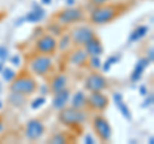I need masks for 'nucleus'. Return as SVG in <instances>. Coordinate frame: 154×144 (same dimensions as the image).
I'll return each instance as SVG.
<instances>
[{
    "label": "nucleus",
    "mask_w": 154,
    "mask_h": 144,
    "mask_svg": "<svg viewBox=\"0 0 154 144\" xmlns=\"http://www.w3.org/2000/svg\"><path fill=\"white\" fill-rule=\"evenodd\" d=\"M90 64H91V67H93L94 70H98V68H100L102 67V62H100V58L98 55H91V58H90Z\"/></svg>",
    "instance_id": "obj_25"
},
{
    "label": "nucleus",
    "mask_w": 154,
    "mask_h": 144,
    "mask_svg": "<svg viewBox=\"0 0 154 144\" xmlns=\"http://www.w3.org/2000/svg\"><path fill=\"white\" fill-rule=\"evenodd\" d=\"M54 98H53V107L57 108V109H62L63 107H66L67 102L69 100L71 97V92L68 89H62L59 92L54 93Z\"/></svg>",
    "instance_id": "obj_13"
},
{
    "label": "nucleus",
    "mask_w": 154,
    "mask_h": 144,
    "mask_svg": "<svg viewBox=\"0 0 154 144\" xmlns=\"http://www.w3.org/2000/svg\"><path fill=\"white\" fill-rule=\"evenodd\" d=\"M2 70H3V63L0 62V72H2Z\"/></svg>",
    "instance_id": "obj_39"
},
{
    "label": "nucleus",
    "mask_w": 154,
    "mask_h": 144,
    "mask_svg": "<svg viewBox=\"0 0 154 144\" xmlns=\"http://www.w3.org/2000/svg\"><path fill=\"white\" fill-rule=\"evenodd\" d=\"M85 52L88 53L90 57L91 55H98L99 57L100 54H103L104 49H103V45H102V42H100V40L96 36H93L85 44Z\"/></svg>",
    "instance_id": "obj_12"
},
{
    "label": "nucleus",
    "mask_w": 154,
    "mask_h": 144,
    "mask_svg": "<svg viewBox=\"0 0 154 144\" xmlns=\"http://www.w3.org/2000/svg\"><path fill=\"white\" fill-rule=\"evenodd\" d=\"M113 100H114V103L116 105H117V108H118V111L121 112L122 116L128 120V121H131V112H130V108L126 105V103L123 102V98H122V94H119V93H114L113 94Z\"/></svg>",
    "instance_id": "obj_14"
},
{
    "label": "nucleus",
    "mask_w": 154,
    "mask_h": 144,
    "mask_svg": "<svg viewBox=\"0 0 154 144\" xmlns=\"http://www.w3.org/2000/svg\"><path fill=\"white\" fill-rule=\"evenodd\" d=\"M94 4H98V5H102V4H105L107 2H109V0H91Z\"/></svg>",
    "instance_id": "obj_30"
},
{
    "label": "nucleus",
    "mask_w": 154,
    "mask_h": 144,
    "mask_svg": "<svg viewBox=\"0 0 154 144\" xmlns=\"http://www.w3.org/2000/svg\"><path fill=\"white\" fill-rule=\"evenodd\" d=\"M36 49L38 53L41 54H53L57 49V40L54 36H50V35H44L41 36L40 39L37 40L36 42Z\"/></svg>",
    "instance_id": "obj_11"
},
{
    "label": "nucleus",
    "mask_w": 154,
    "mask_h": 144,
    "mask_svg": "<svg viewBox=\"0 0 154 144\" xmlns=\"http://www.w3.org/2000/svg\"><path fill=\"white\" fill-rule=\"evenodd\" d=\"M67 83H68V77H67L66 75H57L54 79L51 80V84H50V89L51 92H59V90L64 89Z\"/></svg>",
    "instance_id": "obj_16"
},
{
    "label": "nucleus",
    "mask_w": 154,
    "mask_h": 144,
    "mask_svg": "<svg viewBox=\"0 0 154 144\" xmlns=\"http://www.w3.org/2000/svg\"><path fill=\"white\" fill-rule=\"evenodd\" d=\"M148 31H149V27H148V26H139V27H136V28H135V30L131 32V35H130L128 41L134 42V41H137V40L143 39V37L148 33Z\"/></svg>",
    "instance_id": "obj_19"
},
{
    "label": "nucleus",
    "mask_w": 154,
    "mask_h": 144,
    "mask_svg": "<svg viewBox=\"0 0 154 144\" xmlns=\"http://www.w3.org/2000/svg\"><path fill=\"white\" fill-rule=\"evenodd\" d=\"M85 142H86V143H90V144H93V143H95V142H94V139H93V138H91L90 135H86V138H85Z\"/></svg>",
    "instance_id": "obj_33"
},
{
    "label": "nucleus",
    "mask_w": 154,
    "mask_h": 144,
    "mask_svg": "<svg viewBox=\"0 0 154 144\" xmlns=\"http://www.w3.org/2000/svg\"><path fill=\"white\" fill-rule=\"evenodd\" d=\"M42 4H46V5H49V4L51 3V0H41Z\"/></svg>",
    "instance_id": "obj_36"
},
{
    "label": "nucleus",
    "mask_w": 154,
    "mask_h": 144,
    "mask_svg": "<svg viewBox=\"0 0 154 144\" xmlns=\"http://www.w3.org/2000/svg\"><path fill=\"white\" fill-rule=\"evenodd\" d=\"M2 129H3V124L0 122V130H2Z\"/></svg>",
    "instance_id": "obj_40"
},
{
    "label": "nucleus",
    "mask_w": 154,
    "mask_h": 144,
    "mask_svg": "<svg viewBox=\"0 0 154 144\" xmlns=\"http://www.w3.org/2000/svg\"><path fill=\"white\" fill-rule=\"evenodd\" d=\"M45 133V126L40 120L32 118L26 125V138L31 142L38 140Z\"/></svg>",
    "instance_id": "obj_6"
},
{
    "label": "nucleus",
    "mask_w": 154,
    "mask_h": 144,
    "mask_svg": "<svg viewBox=\"0 0 154 144\" xmlns=\"http://www.w3.org/2000/svg\"><path fill=\"white\" fill-rule=\"evenodd\" d=\"M58 120H59V122L66 125V126L72 127V126H77V125L84 124L86 120V114L79 108L63 107L60 109L59 114H58Z\"/></svg>",
    "instance_id": "obj_1"
},
{
    "label": "nucleus",
    "mask_w": 154,
    "mask_h": 144,
    "mask_svg": "<svg viewBox=\"0 0 154 144\" xmlns=\"http://www.w3.org/2000/svg\"><path fill=\"white\" fill-rule=\"evenodd\" d=\"M58 20L63 25H71L84 20V12L80 8H67L58 14Z\"/></svg>",
    "instance_id": "obj_7"
},
{
    "label": "nucleus",
    "mask_w": 154,
    "mask_h": 144,
    "mask_svg": "<svg viewBox=\"0 0 154 144\" xmlns=\"http://www.w3.org/2000/svg\"><path fill=\"white\" fill-rule=\"evenodd\" d=\"M108 98L102 92H93L86 98V105L94 111H104L108 107Z\"/></svg>",
    "instance_id": "obj_9"
},
{
    "label": "nucleus",
    "mask_w": 154,
    "mask_h": 144,
    "mask_svg": "<svg viewBox=\"0 0 154 144\" xmlns=\"http://www.w3.org/2000/svg\"><path fill=\"white\" fill-rule=\"evenodd\" d=\"M86 105V95L84 92H77L73 97H72V107L81 109Z\"/></svg>",
    "instance_id": "obj_20"
},
{
    "label": "nucleus",
    "mask_w": 154,
    "mask_h": 144,
    "mask_svg": "<svg viewBox=\"0 0 154 144\" xmlns=\"http://www.w3.org/2000/svg\"><path fill=\"white\" fill-rule=\"evenodd\" d=\"M49 143H54V144H62V143H66V136L63 135V134H55L54 136L50 138Z\"/></svg>",
    "instance_id": "obj_26"
},
{
    "label": "nucleus",
    "mask_w": 154,
    "mask_h": 144,
    "mask_svg": "<svg viewBox=\"0 0 154 144\" xmlns=\"http://www.w3.org/2000/svg\"><path fill=\"white\" fill-rule=\"evenodd\" d=\"M148 59H149V62H153V49H149V52H148Z\"/></svg>",
    "instance_id": "obj_32"
},
{
    "label": "nucleus",
    "mask_w": 154,
    "mask_h": 144,
    "mask_svg": "<svg viewBox=\"0 0 154 144\" xmlns=\"http://www.w3.org/2000/svg\"><path fill=\"white\" fill-rule=\"evenodd\" d=\"M9 85V90L13 93H18L22 95H31L36 92L37 84L30 76H21L18 79H13Z\"/></svg>",
    "instance_id": "obj_2"
},
{
    "label": "nucleus",
    "mask_w": 154,
    "mask_h": 144,
    "mask_svg": "<svg viewBox=\"0 0 154 144\" xmlns=\"http://www.w3.org/2000/svg\"><path fill=\"white\" fill-rule=\"evenodd\" d=\"M140 93H141L143 95L146 94V88H145V86H140Z\"/></svg>",
    "instance_id": "obj_35"
},
{
    "label": "nucleus",
    "mask_w": 154,
    "mask_h": 144,
    "mask_svg": "<svg viewBox=\"0 0 154 144\" xmlns=\"http://www.w3.org/2000/svg\"><path fill=\"white\" fill-rule=\"evenodd\" d=\"M118 16V8L116 7H100L94 9L90 14V21L95 25H105L113 21Z\"/></svg>",
    "instance_id": "obj_3"
},
{
    "label": "nucleus",
    "mask_w": 154,
    "mask_h": 144,
    "mask_svg": "<svg viewBox=\"0 0 154 144\" xmlns=\"http://www.w3.org/2000/svg\"><path fill=\"white\" fill-rule=\"evenodd\" d=\"M8 55V50L4 48H0V59H5Z\"/></svg>",
    "instance_id": "obj_28"
},
{
    "label": "nucleus",
    "mask_w": 154,
    "mask_h": 144,
    "mask_svg": "<svg viewBox=\"0 0 154 144\" xmlns=\"http://www.w3.org/2000/svg\"><path fill=\"white\" fill-rule=\"evenodd\" d=\"M73 3H75V0H67V4H69V5H72Z\"/></svg>",
    "instance_id": "obj_37"
},
{
    "label": "nucleus",
    "mask_w": 154,
    "mask_h": 144,
    "mask_svg": "<svg viewBox=\"0 0 154 144\" xmlns=\"http://www.w3.org/2000/svg\"><path fill=\"white\" fill-rule=\"evenodd\" d=\"M93 36H95V33L90 27H76L71 33V41L76 45H85Z\"/></svg>",
    "instance_id": "obj_10"
},
{
    "label": "nucleus",
    "mask_w": 154,
    "mask_h": 144,
    "mask_svg": "<svg viewBox=\"0 0 154 144\" xmlns=\"http://www.w3.org/2000/svg\"><path fill=\"white\" fill-rule=\"evenodd\" d=\"M25 97L26 95H22V94H18V93H11L9 95L8 100L11 102V104L16 105V107H21V105L25 104Z\"/></svg>",
    "instance_id": "obj_21"
},
{
    "label": "nucleus",
    "mask_w": 154,
    "mask_h": 144,
    "mask_svg": "<svg viewBox=\"0 0 154 144\" xmlns=\"http://www.w3.org/2000/svg\"><path fill=\"white\" fill-rule=\"evenodd\" d=\"M3 79L7 81V83H11V81L16 77V72L12 68H3Z\"/></svg>",
    "instance_id": "obj_22"
},
{
    "label": "nucleus",
    "mask_w": 154,
    "mask_h": 144,
    "mask_svg": "<svg viewBox=\"0 0 154 144\" xmlns=\"http://www.w3.org/2000/svg\"><path fill=\"white\" fill-rule=\"evenodd\" d=\"M53 62L48 55L42 54L40 57H36L33 58V61L31 62V71L37 76H44L51 68Z\"/></svg>",
    "instance_id": "obj_8"
},
{
    "label": "nucleus",
    "mask_w": 154,
    "mask_h": 144,
    "mask_svg": "<svg viewBox=\"0 0 154 144\" xmlns=\"http://www.w3.org/2000/svg\"><path fill=\"white\" fill-rule=\"evenodd\" d=\"M12 63L14 64V66H19V63H21V61H19V57L18 55H14V57H12Z\"/></svg>",
    "instance_id": "obj_29"
},
{
    "label": "nucleus",
    "mask_w": 154,
    "mask_h": 144,
    "mask_svg": "<svg viewBox=\"0 0 154 144\" xmlns=\"http://www.w3.org/2000/svg\"><path fill=\"white\" fill-rule=\"evenodd\" d=\"M45 102H46V99H45L44 97L36 98V99H35V100H33V102H32L31 107H32L33 109H37V108H40L41 105H44V104H45Z\"/></svg>",
    "instance_id": "obj_27"
},
{
    "label": "nucleus",
    "mask_w": 154,
    "mask_h": 144,
    "mask_svg": "<svg viewBox=\"0 0 154 144\" xmlns=\"http://www.w3.org/2000/svg\"><path fill=\"white\" fill-rule=\"evenodd\" d=\"M0 108H2V102H0Z\"/></svg>",
    "instance_id": "obj_41"
},
{
    "label": "nucleus",
    "mask_w": 154,
    "mask_h": 144,
    "mask_svg": "<svg viewBox=\"0 0 154 144\" xmlns=\"http://www.w3.org/2000/svg\"><path fill=\"white\" fill-rule=\"evenodd\" d=\"M85 88L89 90L90 93L93 92H102V90L108 88V81L102 74L98 72H93L86 77L85 81Z\"/></svg>",
    "instance_id": "obj_5"
},
{
    "label": "nucleus",
    "mask_w": 154,
    "mask_h": 144,
    "mask_svg": "<svg viewBox=\"0 0 154 144\" xmlns=\"http://www.w3.org/2000/svg\"><path fill=\"white\" fill-rule=\"evenodd\" d=\"M88 58H89V54L85 52V49H79L71 55V62L73 64L82 66L88 62Z\"/></svg>",
    "instance_id": "obj_18"
},
{
    "label": "nucleus",
    "mask_w": 154,
    "mask_h": 144,
    "mask_svg": "<svg viewBox=\"0 0 154 144\" xmlns=\"http://www.w3.org/2000/svg\"><path fill=\"white\" fill-rule=\"evenodd\" d=\"M149 142H150V144H153V142H154V138H153V136H152V138H150V139H149Z\"/></svg>",
    "instance_id": "obj_38"
},
{
    "label": "nucleus",
    "mask_w": 154,
    "mask_h": 144,
    "mask_svg": "<svg viewBox=\"0 0 154 144\" xmlns=\"http://www.w3.org/2000/svg\"><path fill=\"white\" fill-rule=\"evenodd\" d=\"M69 42H71V36H68V35H64L63 37L60 39V41L58 42V46H59V49L60 50H66L67 48L69 46Z\"/></svg>",
    "instance_id": "obj_23"
},
{
    "label": "nucleus",
    "mask_w": 154,
    "mask_h": 144,
    "mask_svg": "<svg viewBox=\"0 0 154 144\" xmlns=\"http://www.w3.org/2000/svg\"><path fill=\"white\" fill-rule=\"evenodd\" d=\"M44 17H45V11L44 9H42L41 7H35L31 12L27 13L25 20L27 22H32L33 23V22H40Z\"/></svg>",
    "instance_id": "obj_17"
},
{
    "label": "nucleus",
    "mask_w": 154,
    "mask_h": 144,
    "mask_svg": "<svg viewBox=\"0 0 154 144\" xmlns=\"http://www.w3.org/2000/svg\"><path fill=\"white\" fill-rule=\"evenodd\" d=\"M118 57L117 55H112V57H109V58H108V61L107 62H105V64L103 66V70L105 71V72H107V71H109V68H110V66H112V64H114V63H117V62H118Z\"/></svg>",
    "instance_id": "obj_24"
},
{
    "label": "nucleus",
    "mask_w": 154,
    "mask_h": 144,
    "mask_svg": "<svg viewBox=\"0 0 154 144\" xmlns=\"http://www.w3.org/2000/svg\"><path fill=\"white\" fill-rule=\"evenodd\" d=\"M50 28H53V32H54V33H57V35H59V33H60V28L59 27H58V26H51Z\"/></svg>",
    "instance_id": "obj_31"
},
{
    "label": "nucleus",
    "mask_w": 154,
    "mask_h": 144,
    "mask_svg": "<svg viewBox=\"0 0 154 144\" xmlns=\"http://www.w3.org/2000/svg\"><path fill=\"white\" fill-rule=\"evenodd\" d=\"M93 127H94L95 134L98 135V138L102 142L110 140V136H112V127H110V125H109L107 118H104L103 116L94 117Z\"/></svg>",
    "instance_id": "obj_4"
},
{
    "label": "nucleus",
    "mask_w": 154,
    "mask_h": 144,
    "mask_svg": "<svg viewBox=\"0 0 154 144\" xmlns=\"http://www.w3.org/2000/svg\"><path fill=\"white\" fill-rule=\"evenodd\" d=\"M152 103H153V94H150V97H149V98L146 99V103H145V104H144V105H148V104H149V105H150Z\"/></svg>",
    "instance_id": "obj_34"
},
{
    "label": "nucleus",
    "mask_w": 154,
    "mask_h": 144,
    "mask_svg": "<svg viewBox=\"0 0 154 144\" xmlns=\"http://www.w3.org/2000/svg\"><path fill=\"white\" fill-rule=\"evenodd\" d=\"M149 63H150V62H149L148 58H141V59H139V62L136 63V66H135V68H134L132 74H131V81H132V83H137V81L140 80L144 70L146 68Z\"/></svg>",
    "instance_id": "obj_15"
}]
</instances>
